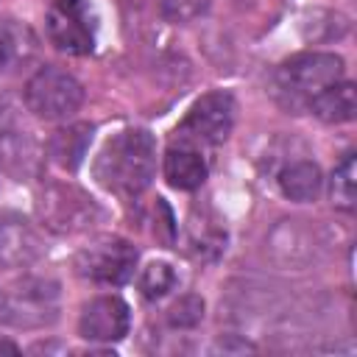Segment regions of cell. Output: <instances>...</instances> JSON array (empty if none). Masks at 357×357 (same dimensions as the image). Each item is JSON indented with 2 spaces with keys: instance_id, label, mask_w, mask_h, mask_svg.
Masks as SVG:
<instances>
[{
  "instance_id": "cell-8",
  "label": "cell",
  "mask_w": 357,
  "mask_h": 357,
  "mask_svg": "<svg viewBox=\"0 0 357 357\" xmlns=\"http://www.w3.org/2000/svg\"><path fill=\"white\" fill-rule=\"evenodd\" d=\"M59 312V287L56 282L28 279L14 293H6V318L3 324L36 329L50 321H56Z\"/></svg>"
},
{
  "instance_id": "cell-12",
  "label": "cell",
  "mask_w": 357,
  "mask_h": 357,
  "mask_svg": "<svg viewBox=\"0 0 357 357\" xmlns=\"http://www.w3.org/2000/svg\"><path fill=\"white\" fill-rule=\"evenodd\" d=\"M162 170H165L167 184L176 187V190H184V192L198 190L206 181V159L201 156L198 145H190V142H181V139H176L165 151Z\"/></svg>"
},
{
  "instance_id": "cell-21",
  "label": "cell",
  "mask_w": 357,
  "mask_h": 357,
  "mask_svg": "<svg viewBox=\"0 0 357 357\" xmlns=\"http://www.w3.org/2000/svg\"><path fill=\"white\" fill-rule=\"evenodd\" d=\"M0 351H14V354H17L20 349H17L14 343H6V340H0Z\"/></svg>"
},
{
  "instance_id": "cell-19",
  "label": "cell",
  "mask_w": 357,
  "mask_h": 357,
  "mask_svg": "<svg viewBox=\"0 0 357 357\" xmlns=\"http://www.w3.org/2000/svg\"><path fill=\"white\" fill-rule=\"evenodd\" d=\"M204 318V301L198 296H181L170 310H167V321L170 326L178 329H190Z\"/></svg>"
},
{
  "instance_id": "cell-6",
  "label": "cell",
  "mask_w": 357,
  "mask_h": 357,
  "mask_svg": "<svg viewBox=\"0 0 357 357\" xmlns=\"http://www.w3.org/2000/svg\"><path fill=\"white\" fill-rule=\"evenodd\" d=\"M39 215L50 231L59 234H75L89 229L100 209L98 204L73 184H47L39 195Z\"/></svg>"
},
{
  "instance_id": "cell-2",
  "label": "cell",
  "mask_w": 357,
  "mask_h": 357,
  "mask_svg": "<svg viewBox=\"0 0 357 357\" xmlns=\"http://www.w3.org/2000/svg\"><path fill=\"white\" fill-rule=\"evenodd\" d=\"M337 81H343V59L335 53H298L279 67V89L293 106H310Z\"/></svg>"
},
{
  "instance_id": "cell-20",
  "label": "cell",
  "mask_w": 357,
  "mask_h": 357,
  "mask_svg": "<svg viewBox=\"0 0 357 357\" xmlns=\"http://www.w3.org/2000/svg\"><path fill=\"white\" fill-rule=\"evenodd\" d=\"M212 0H159V8L173 22H190L209 8Z\"/></svg>"
},
{
  "instance_id": "cell-22",
  "label": "cell",
  "mask_w": 357,
  "mask_h": 357,
  "mask_svg": "<svg viewBox=\"0 0 357 357\" xmlns=\"http://www.w3.org/2000/svg\"><path fill=\"white\" fill-rule=\"evenodd\" d=\"M3 318H6V293L0 290V324H3Z\"/></svg>"
},
{
  "instance_id": "cell-10",
  "label": "cell",
  "mask_w": 357,
  "mask_h": 357,
  "mask_svg": "<svg viewBox=\"0 0 357 357\" xmlns=\"http://www.w3.org/2000/svg\"><path fill=\"white\" fill-rule=\"evenodd\" d=\"M45 245L39 231L14 212H0V268H28L42 257Z\"/></svg>"
},
{
  "instance_id": "cell-7",
  "label": "cell",
  "mask_w": 357,
  "mask_h": 357,
  "mask_svg": "<svg viewBox=\"0 0 357 357\" xmlns=\"http://www.w3.org/2000/svg\"><path fill=\"white\" fill-rule=\"evenodd\" d=\"M47 36L67 56H86L95 47V22L86 0H50Z\"/></svg>"
},
{
  "instance_id": "cell-11",
  "label": "cell",
  "mask_w": 357,
  "mask_h": 357,
  "mask_svg": "<svg viewBox=\"0 0 357 357\" xmlns=\"http://www.w3.org/2000/svg\"><path fill=\"white\" fill-rule=\"evenodd\" d=\"M39 53V39L31 31V25L0 17V75H14L22 67H28Z\"/></svg>"
},
{
  "instance_id": "cell-3",
  "label": "cell",
  "mask_w": 357,
  "mask_h": 357,
  "mask_svg": "<svg viewBox=\"0 0 357 357\" xmlns=\"http://www.w3.org/2000/svg\"><path fill=\"white\" fill-rule=\"evenodd\" d=\"M84 103V86L61 67H42L25 84V106L42 120H67Z\"/></svg>"
},
{
  "instance_id": "cell-15",
  "label": "cell",
  "mask_w": 357,
  "mask_h": 357,
  "mask_svg": "<svg viewBox=\"0 0 357 357\" xmlns=\"http://www.w3.org/2000/svg\"><path fill=\"white\" fill-rule=\"evenodd\" d=\"M307 109L315 112V117H321L324 123H349L354 117V84L351 81H337L335 86H329L326 92H321Z\"/></svg>"
},
{
  "instance_id": "cell-18",
  "label": "cell",
  "mask_w": 357,
  "mask_h": 357,
  "mask_svg": "<svg viewBox=\"0 0 357 357\" xmlns=\"http://www.w3.org/2000/svg\"><path fill=\"white\" fill-rule=\"evenodd\" d=\"M354 153H346L332 173V204L351 212L354 209Z\"/></svg>"
},
{
  "instance_id": "cell-9",
  "label": "cell",
  "mask_w": 357,
  "mask_h": 357,
  "mask_svg": "<svg viewBox=\"0 0 357 357\" xmlns=\"http://www.w3.org/2000/svg\"><path fill=\"white\" fill-rule=\"evenodd\" d=\"M128 324H131V312L120 296H98L89 304H84L78 318V332L84 340L114 343L128 335Z\"/></svg>"
},
{
  "instance_id": "cell-4",
  "label": "cell",
  "mask_w": 357,
  "mask_h": 357,
  "mask_svg": "<svg viewBox=\"0 0 357 357\" xmlns=\"http://www.w3.org/2000/svg\"><path fill=\"white\" fill-rule=\"evenodd\" d=\"M234 98L223 89L201 95L184 114V120L176 128V139L190 145H218L223 142L234 128Z\"/></svg>"
},
{
  "instance_id": "cell-14",
  "label": "cell",
  "mask_w": 357,
  "mask_h": 357,
  "mask_svg": "<svg viewBox=\"0 0 357 357\" xmlns=\"http://www.w3.org/2000/svg\"><path fill=\"white\" fill-rule=\"evenodd\" d=\"M89 139H92V126H86V123H75V126H67V128L56 131L53 139H50L53 162L67 167V170H75L84 162Z\"/></svg>"
},
{
  "instance_id": "cell-17",
  "label": "cell",
  "mask_w": 357,
  "mask_h": 357,
  "mask_svg": "<svg viewBox=\"0 0 357 357\" xmlns=\"http://www.w3.org/2000/svg\"><path fill=\"white\" fill-rule=\"evenodd\" d=\"M176 284H178V276H176V271L167 262H151L139 273V293L145 298H151V301L167 296Z\"/></svg>"
},
{
  "instance_id": "cell-5",
  "label": "cell",
  "mask_w": 357,
  "mask_h": 357,
  "mask_svg": "<svg viewBox=\"0 0 357 357\" xmlns=\"http://www.w3.org/2000/svg\"><path fill=\"white\" fill-rule=\"evenodd\" d=\"M137 268V248L123 237H95L75 254V271L98 284H126Z\"/></svg>"
},
{
  "instance_id": "cell-16",
  "label": "cell",
  "mask_w": 357,
  "mask_h": 357,
  "mask_svg": "<svg viewBox=\"0 0 357 357\" xmlns=\"http://www.w3.org/2000/svg\"><path fill=\"white\" fill-rule=\"evenodd\" d=\"M0 162L11 176H28L36 170V145L20 131H6L0 137Z\"/></svg>"
},
{
  "instance_id": "cell-13",
  "label": "cell",
  "mask_w": 357,
  "mask_h": 357,
  "mask_svg": "<svg viewBox=\"0 0 357 357\" xmlns=\"http://www.w3.org/2000/svg\"><path fill=\"white\" fill-rule=\"evenodd\" d=\"M321 170L318 165L301 159V162H293L287 165L282 173H279V190L284 198L290 201H298V204H307V201H315L318 192H321Z\"/></svg>"
},
{
  "instance_id": "cell-1",
  "label": "cell",
  "mask_w": 357,
  "mask_h": 357,
  "mask_svg": "<svg viewBox=\"0 0 357 357\" xmlns=\"http://www.w3.org/2000/svg\"><path fill=\"white\" fill-rule=\"evenodd\" d=\"M156 170V142L145 128H126L106 139L95 156L92 173L100 187L114 195L134 198L139 195Z\"/></svg>"
}]
</instances>
